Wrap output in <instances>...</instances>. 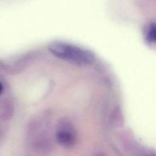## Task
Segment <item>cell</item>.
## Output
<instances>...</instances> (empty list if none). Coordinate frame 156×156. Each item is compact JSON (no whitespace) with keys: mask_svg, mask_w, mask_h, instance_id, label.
Masks as SVG:
<instances>
[{"mask_svg":"<svg viewBox=\"0 0 156 156\" xmlns=\"http://www.w3.org/2000/svg\"><path fill=\"white\" fill-rule=\"evenodd\" d=\"M96 156H107V155L103 152H99L96 155Z\"/></svg>","mask_w":156,"mask_h":156,"instance_id":"5b68a950","label":"cell"},{"mask_svg":"<svg viewBox=\"0 0 156 156\" xmlns=\"http://www.w3.org/2000/svg\"><path fill=\"white\" fill-rule=\"evenodd\" d=\"M48 49L55 57L77 65H89L94 60L92 52L69 43H53Z\"/></svg>","mask_w":156,"mask_h":156,"instance_id":"6da1fadb","label":"cell"},{"mask_svg":"<svg viewBox=\"0 0 156 156\" xmlns=\"http://www.w3.org/2000/svg\"><path fill=\"white\" fill-rule=\"evenodd\" d=\"M155 25L154 24H152L150 25L146 35L147 40L150 43H155Z\"/></svg>","mask_w":156,"mask_h":156,"instance_id":"277c9868","label":"cell"},{"mask_svg":"<svg viewBox=\"0 0 156 156\" xmlns=\"http://www.w3.org/2000/svg\"><path fill=\"white\" fill-rule=\"evenodd\" d=\"M56 140L64 147L73 146L76 140V130L71 122L66 118H60L56 125Z\"/></svg>","mask_w":156,"mask_h":156,"instance_id":"7a4b0ae2","label":"cell"},{"mask_svg":"<svg viewBox=\"0 0 156 156\" xmlns=\"http://www.w3.org/2000/svg\"><path fill=\"white\" fill-rule=\"evenodd\" d=\"M3 91V86L2 84L0 82V94Z\"/></svg>","mask_w":156,"mask_h":156,"instance_id":"8992f818","label":"cell"},{"mask_svg":"<svg viewBox=\"0 0 156 156\" xmlns=\"http://www.w3.org/2000/svg\"><path fill=\"white\" fill-rule=\"evenodd\" d=\"M124 122L123 115L119 108H116L110 115V123L115 127H120Z\"/></svg>","mask_w":156,"mask_h":156,"instance_id":"3957f363","label":"cell"}]
</instances>
